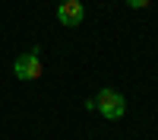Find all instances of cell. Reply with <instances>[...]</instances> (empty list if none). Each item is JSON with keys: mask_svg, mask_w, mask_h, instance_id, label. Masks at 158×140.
<instances>
[{"mask_svg": "<svg viewBox=\"0 0 158 140\" xmlns=\"http://www.w3.org/2000/svg\"><path fill=\"white\" fill-rule=\"evenodd\" d=\"M92 105H95L108 121H117V118H123V111H127V99L117 93V89H101Z\"/></svg>", "mask_w": 158, "mask_h": 140, "instance_id": "obj_1", "label": "cell"}, {"mask_svg": "<svg viewBox=\"0 0 158 140\" xmlns=\"http://www.w3.org/2000/svg\"><path fill=\"white\" fill-rule=\"evenodd\" d=\"M13 73H16L19 80H38V76L44 73L41 51L32 48V51H25V54H19V57H16V64H13Z\"/></svg>", "mask_w": 158, "mask_h": 140, "instance_id": "obj_2", "label": "cell"}, {"mask_svg": "<svg viewBox=\"0 0 158 140\" xmlns=\"http://www.w3.org/2000/svg\"><path fill=\"white\" fill-rule=\"evenodd\" d=\"M82 16H85V10H82V3L79 0H60V7H57V19L63 22V25H79L82 22Z\"/></svg>", "mask_w": 158, "mask_h": 140, "instance_id": "obj_3", "label": "cell"}, {"mask_svg": "<svg viewBox=\"0 0 158 140\" xmlns=\"http://www.w3.org/2000/svg\"><path fill=\"white\" fill-rule=\"evenodd\" d=\"M127 3H130V7H136V10H146L152 0H127Z\"/></svg>", "mask_w": 158, "mask_h": 140, "instance_id": "obj_4", "label": "cell"}]
</instances>
